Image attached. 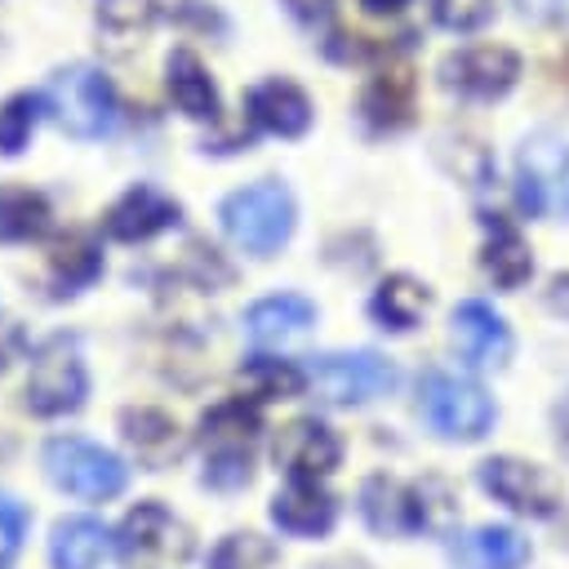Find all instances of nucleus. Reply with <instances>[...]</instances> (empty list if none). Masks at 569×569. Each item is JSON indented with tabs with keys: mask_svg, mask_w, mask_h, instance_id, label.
I'll return each instance as SVG.
<instances>
[{
	"mask_svg": "<svg viewBox=\"0 0 569 569\" xmlns=\"http://www.w3.org/2000/svg\"><path fill=\"white\" fill-rule=\"evenodd\" d=\"M369 13H396V9H405L409 0H360Z\"/></svg>",
	"mask_w": 569,
	"mask_h": 569,
	"instance_id": "obj_39",
	"label": "nucleus"
},
{
	"mask_svg": "<svg viewBox=\"0 0 569 569\" xmlns=\"http://www.w3.org/2000/svg\"><path fill=\"white\" fill-rule=\"evenodd\" d=\"M116 551L124 560H151V565H182L191 556V529L164 507V502H138L120 529H116Z\"/></svg>",
	"mask_w": 569,
	"mask_h": 569,
	"instance_id": "obj_9",
	"label": "nucleus"
},
{
	"mask_svg": "<svg viewBox=\"0 0 569 569\" xmlns=\"http://www.w3.org/2000/svg\"><path fill=\"white\" fill-rule=\"evenodd\" d=\"M418 396H422V418L445 440H480L493 427V400L485 396L480 382L462 373L427 369V378L418 382Z\"/></svg>",
	"mask_w": 569,
	"mask_h": 569,
	"instance_id": "obj_5",
	"label": "nucleus"
},
{
	"mask_svg": "<svg viewBox=\"0 0 569 569\" xmlns=\"http://www.w3.org/2000/svg\"><path fill=\"white\" fill-rule=\"evenodd\" d=\"M240 387L253 400H293L307 391V373L280 356H249L240 365Z\"/></svg>",
	"mask_w": 569,
	"mask_h": 569,
	"instance_id": "obj_28",
	"label": "nucleus"
},
{
	"mask_svg": "<svg viewBox=\"0 0 569 569\" xmlns=\"http://www.w3.org/2000/svg\"><path fill=\"white\" fill-rule=\"evenodd\" d=\"M556 440H560V449L569 453V396L556 405Z\"/></svg>",
	"mask_w": 569,
	"mask_h": 569,
	"instance_id": "obj_38",
	"label": "nucleus"
},
{
	"mask_svg": "<svg viewBox=\"0 0 569 569\" xmlns=\"http://www.w3.org/2000/svg\"><path fill=\"white\" fill-rule=\"evenodd\" d=\"M53 222V209L31 187H0V244L40 240Z\"/></svg>",
	"mask_w": 569,
	"mask_h": 569,
	"instance_id": "obj_27",
	"label": "nucleus"
},
{
	"mask_svg": "<svg viewBox=\"0 0 569 569\" xmlns=\"http://www.w3.org/2000/svg\"><path fill=\"white\" fill-rule=\"evenodd\" d=\"M276 560H280V551H276L271 538H262V533H253V529H236V533H227V538L209 551L204 569H271Z\"/></svg>",
	"mask_w": 569,
	"mask_h": 569,
	"instance_id": "obj_29",
	"label": "nucleus"
},
{
	"mask_svg": "<svg viewBox=\"0 0 569 569\" xmlns=\"http://www.w3.org/2000/svg\"><path fill=\"white\" fill-rule=\"evenodd\" d=\"M302 22H316V18H325L329 9H333V0H284Z\"/></svg>",
	"mask_w": 569,
	"mask_h": 569,
	"instance_id": "obj_37",
	"label": "nucleus"
},
{
	"mask_svg": "<svg viewBox=\"0 0 569 569\" xmlns=\"http://www.w3.org/2000/svg\"><path fill=\"white\" fill-rule=\"evenodd\" d=\"M120 436H124V445L138 453V462L147 471H164L182 453L178 422L164 409H156V405H129V409H120Z\"/></svg>",
	"mask_w": 569,
	"mask_h": 569,
	"instance_id": "obj_16",
	"label": "nucleus"
},
{
	"mask_svg": "<svg viewBox=\"0 0 569 569\" xmlns=\"http://www.w3.org/2000/svg\"><path fill=\"white\" fill-rule=\"evenodd\" d=\"M440 76L449 89H458L467 98H502L520 76V58L502 44H471V49L445 58Z\"/></svg>",
	"mask_w": 569,
	"mask_h": 569,
	"instance_id": "obj_14",
	"label": "nucleus"
},
{
	"mask_svg": "<svg viewBox=\"0 0 569 569\" xmlns=\"http://www.w3.org/2000/svg\"><path fill=\"white\" fill-rule=\"evenodd\" d=\"M40 120V98L36 93H13L0 102V156H18L31 142V129Z\"/></svg>",
	"mask_w": 569,
	"mask_h": 569,
	"instance_id": "obj_30",
	"label": "nucleus"
},
{
	"mask_svg": "<svg viewBox=\"0 0 569 569\" xmlns=\"http://www.w3.org/2000/svg\"><path fill=\"white\" fill-rule=\"evenodd\" d=\"M480 485H485V493H493L502 507H511L520 516L547 520V516L560 511V485L538 462H525V458H511V453L485 458L480 462Z\"/></svg>",
	"mask_w": 569,
	"mask_h": 569,
	"instance_id": "obj_10",
	"label": "nucleus"
},
{
	"mask_svg": "<svg viewBox=\"0 0 569 569\" xmlns=\"http://www.w3.org/2000/svg\"><path fill=\"white\" fill-rule=\"evenodd\" d=\"M98 271H102V253L84 231H71L49 249V280L58 293H80L84 284L98 280Z\"/></svg>",
	"mask_w": 569,
	"mask_h": 569,
	"instance_id": "obj_26",
	"label": "nucleus"
},
{
	"mask_svg": "<svg viewBox=\"0 0 569 569\" xmlns=\"http://www.w3.org/2000/svg\"><path fill=\"white\" fill-rule=\"evenodd\" d=\"M480 267L493 276L498 289H520L533 271L529 258V240L520 236V227L502 213H485V249H480Z\"/></svg>",
	"mask_w": 569,
	"mask_h": 569,
	"instance_id": "obj_22",
	"label": "nucleus"
},
{
	"mask_svg": "<svg viewBox=\"0 0 569 569\" xmlns=\"http://www.w3.org/2000/svg\"><path fill=\"white\" fill-rule=\"evenodd\" d=\"M271 458L289 480H320L342 462V440L320 418H293L271 440Z\"/></svg>",
	"mask_w": 569,
	"mask_h": 569,
	"instance_id": "obj_11",
	"label": "nucleus"
},
{
	"mask_svg": "<svg viewBox=\"0 0 569 569\" xmlns=\"http://www.w3.org/2000/svg\"><path fill=\"white\" fill-rule=\"evenodd\" d=\"M40 458H44V476H49L62 493L84 498V502L120 498L124 485H129L124 458L111 453V449L98 445V440H84V436H53Z\"/></svg>",
	"mask_w": 569,
	"mask_h": 569,
	"instance_id": "obj_3",
	"label": "nucleus"
},
{
	"mask_svg": "<svg viewBox=\"0 0 569 569\" xmlns=\"http://www.w3.org/2000/svg\"><path fill=\"white\" fill-rule=\"evenodd\" d=\"M560 71H565V80H569V44H565V53H560Z\"/></svg>",
	"mask_w": 569,
	"mask_h": 569,
	"instance_id": "obj_41",
	"label": "nucleus"
},
{
	"mask_svg": "<svg viewBox=\"0 0 569 569\" xmlns=\"http://www.w3.org/2000/svg\"><path fill=\"white\" fill-rule=\"evenodd\" d=\"M489 18V0H436V22L449 31H471Z\"/></svg>",
	"mask_w": 569,
	"mask_h": 569,
	"instance_id": "obj_34",
	"label": "nucleus"
},
{
	"mask_svg": "<svg viewBox=\"0 0 569 569\" xmlns=\"http://www.w3.org/2000/svg\"><path fill=\"white\" fill-rule=\"evenodd\" d=\"M413 98H418V80H413V67L409 62H387L373 80H369V89H365V98H360V111H365V120L373 124V129H405L409 120H413Z\"/></svg>",
	"mask_w": 569,
	"mask_h": 569,
	"instance_id": "obj_19",
	"label": "nucleus"
},
{
	"mask_svg": "<svg viewBox=\"0 0 569 569\" xmlns=\"http://www.w3.org/2000/svg\"><path fill=\"white\" fill-rule=\"evenodd\" d=\"M453 347L467 365L493 369V365H507V356H511V329L489 302L467 298L453 307Z\"/></svg>",
	"mask_w": 569,
	"mask_h": 569,
	"instance_id": "obj_15",
	"label": "nucleus"
},
{
	"mask_svg": "<svg viewBox=\"0 0 569 569\" xmlns=\"http://www.w3.org/2000/svg\"><path fill=\"white\" fill-rule=\"evenodd\" d=\"M516 196L525 213L569 218V142L538 133L516 156Z\"/></svg>",
	"mask_w": 569,
	"mask_h": 569,
	"instance_id": "obj_8",
	"label": "nucleus"
},
{
	"mask_svg": "<svg viewBox=\"0 0 569 569\" xmlns=\"http://www.w3.org/2000/svg\"><path fill=\"white\" fill-rule=\"evenodd\" d=\"M49 107H53L58 124L76 138H107L116 129V111H120L111 80L89 62L62 67L49 80Z\"/></svg>",
	"mask_w": 569,
	"mask_h": 569,
	"instance_id": "obj_6",
	"label": "nucleus"
},
{
	"mask_svg": "<svg viewBox=\"0 0 569 569\" xmlns=\"http://www.w3.org/2000/svg\"><path fill=\"white\" fill-rule=\"evenodd\" d=\"M262 436V413L253 400L236 396L213 405L200 418V449H204V485L209 489H244L253 480V445Z\"/></svg>",
	"mask_w": 569,
	"mask_h": 569,
	"instance_id": "obj_1",
	"label": "nucleus"
},
{
	"mask_svg": "<svg viewBox=\"0 0 569 569\" xmlns=\"http://www.w3.org/2000/svg\"><path fill=\"white\" fill-rule=\"evenodd\" d=\"M547 307H551L556 316H565V320H569V271L551 276V284H547Z\"/></svg>",
	"mask_w": 569,
	"mask_h": 569,
	"instance_id": "obj_35",
	"label": "nucleus"
},
{
	"mask_svg": "<svg viewBox=\"0 0 569 569\" xmlns=\"http://www.w3.org/2000/svg\"><path fill=\"white\" fill-rule=\"evenodd\" d=\"M316 325V302L302 293H267L244 311V333L253 347H284Z\"/></svg>",
	"mask_w": 569,
	"mask_h": 569,
	"instance_id": "obj_17",
	"label": "nucleus"
},
{
	"mask_svg": "<svg viewBox=\"0 0 569 569\" xmlns=\"http://www.w3.org/2000/svg\"><path fill=\"white\" fill-rule=\"evenodd\" d=\"M27 525H31V511L22 502H13L9 493H0V560L18 556V547L27 538Z\"/></svg>",
	"mask_w": 569,
	"mask_h": 569,
	"instance_id": "obj_33",
	"label": "nucleus"
},
{
	"mask_svg": "<svg viewBox=\"0 0 569 569\" xmlns=\"http://www.w3.org/2000/svg\"><path fill=\"white\" fill-rule=\"evenodd\" d=\"M249 120L280 138H302L311 129V98L293 80H262L249 93Z\"/></svg>",
	"mask_w": 569,
	"mask_h": 569,
	"instance_id": "obj_21",
	"label": "nucleus"
},
{
	"mask_svg": "<svg viewBox=\"0 0 569 569\" xmlns=\"http://www.w3.org/2000/svg\"><path fill=\"white\" fill-rule=\"evenodd\" d=\"M560 9H565V0H520V13L533 18V22H547V18H556Z\"/></svg>",
	"mask_w": 569,
	"mask_h": 569,
	"instance_id": "obj_36",
	"label": "nucleus"
},
{
	"mask_svg": "<svg viewBox=\"0 0 569 569\" xmlns=\"http://www.w3.org/2000/svg\"><path fill=\"white\" fill-rule=\"evenodd\" d=\"M316 569H369V565L356 560V556H342V560H325V565H316Z\"/></svg>",
	"mask_w": 569,
	"mask_h": 569,
	"instance_id": "obj_40",
	"label": "nucleus"
},
{
	"mask_svg": "<svg viewBox=\"0 0 569 569\" xmlns=\"http://www.w3.org/2000/svg\"><path fill=\"white\" fill-rule=\"evenodd\" d=\"M182 271L196 280V289H218V284L231 280V267H227L213 249H204V244H187V262H182Z\"/></svg>",
	"mask_w": 569,
	"mask_h": 569,
	"instance_id": "obj_32",
	"label": "nucleus"
},
{
	"mask_svg": "<svg viewBox=\"0 0 569 569\" xmlns=\"http://www.w3.org/2000/svg\"><path fill=\"white\" fill-rule=\"evenodd\" d=\"M116 551V538L93 516H67L49 529V565L53 569H102Z\"/></svg>",
	"mask_w": 569,
	"mask_h": 569,
	"instance_id": "obj_20",
	"label": "nucleus"
},
{
	"mask_svg": "<svg viewBox=\"0 0 569 569\" xmlns=\"http://www.w3.org/2000/svg\"><path fill=\"white\" fill-rule=\"evenodd\" d=\"M453 560L458 569H525L529 542L511 525H480L453 542Z\"/></svg>",
	"mask_w": 569,
	"mask_h": 569,
	"instance_id": "obj_23",
	"label": "nucleus"
},
{
	"mask_svg": "<svg viewBox=\"0 0 569 569\" xmlns=\"http://www.w3.org/2000/svg\"><path fill=\"white\" fill-rule=\"evenodd\" d=\"M360 516L373 533L382 538H409L427 529V507H422V485H405L396 476H369L360 489Z\"/></svg>",
	"mask_w": 569,
	"mask_h": 569,
	"instance_id": "obj_12",
	"label": "nucleus"
},
{
	"mask_svg": "<svg viewBox=\"0 0 569 569\" xmlns=\"http://www.w3.org/2000/svg\"><path fill=\"white\" fill-rule=\"evenodd\" d=\"M178 222H182L178 200L164 196V191L151 187V182L129 187V191L102 213V231H107L111 240H120V244L151 240V236H160V231H169V227H178Z\"/></svg>",
	"mask_w": 569,
	"mask_h": 569,
	"instance_id": "obj_13",
	"label": "nucleus"
},
{
	"mask_svg": "<svg viewBox=\"0 0 569 569\" xmlns=\"http://www.w3.org/2000/svg\"><path fill=\"white\" fill-rule=\"evenodd\" d=\"M222 231L231 244H240L253 258H271L293 236V196L284 182L262 178L253 187H240L218 209Z\"/></svg>",
	"mask_w": 569,
	"mask_h": 569,
	"instance_id": "obj_2",
	"label": "nucleus"
},
{
	"mask_svg": "<svg viewBox=\"0 0 569 569\" xmlns=\"http://www.w3.org/2000/svg\"><path fill=\"white\" fill-rule=\"evenodd\" d=\"M89 396V369L80 356L76 333H53L31 351L27 373V409L36 418H62L76 413Z\"/></svg>",
	"mask_w": 569,
	"mask_h": 569,
	"instance_id": "obj_4",
	"label": "nucleus"
},
{
	"mask_svg": "<svg viewBox=\"0 0 569 569\" xmlns=\"http://www.w3.org/2000/svg\"><path fill=\"white\" fill-rule=\"evenodd\" d=\"M427 307H431V289H427L422 280L405 276V271L387 276V280L373 289V298H369L373 320H378L382 329H396V333L413 329V325L422 320V311H427Z\"/></svg>",
	"mask_w": 569,
	"mask_h": 569,
	"instance_id": "obj_25",
	"label": "nucleus"
},
{
	"mask_svg": "<svg viewBox=\"0 0 569 569\" xmlns=\"http://www.w3.org/2000/svg\"><path fill=\"white\" fill-rule=\"evenodd\" d=\"M164 71H169V98L182 116H191V120H213L218 116V89H213L204 62L191 49H173Z\"/></svg>",
	"mask_w": 569,
	"mask_h": 569,
	"instance_id": "obj_24",
	"label": "nucleus"
},
{
	"mask_svg": "<svg viewBox=\"0 0 569 569\" xmlns=\"http://www.w3.org/2000/svg\"><path fill=\"white\" fill-rule=\"evenodd\" d=\"M156 22V0H102L98 4V27L116 40H133Z\"/></svg>",
	"mask_w": 569,
	"mask_h": 569,
	"instance_id": "obj_31",
	"label": "nucleus"
},
{
	"mask_svg": "<svg viewBox=\"0 0 569 569\" xmlns=\"http://www.w3.org/2000/svg\"><path fill=\"white\" fill-rule=\"evenodd\" d=\"M271 520L293 538H320L333 529L338 502L316 480H289V489H280L271 498Z\"/></svg>",
	"mask_w": 569,
	"mask_h": 569,
	"instance_id": "obj_18",
	"label": "nucleus"
},
{
	"mask_svg": "<svg viewBox=\"0 0 569 569\" xmlns=\"http://www.w3.org/2000/svg\"><path fill=\"white\" fill-rule=\"evenodd\" d=\"M307 382L325 405H369L396 387V365L369 347L329 351V356H316V365L307 369Z\"/></svg>",
	"mask_w": 569,
	"mask_h": 569,
	"instance_id": "obj_7",
	"label": "nucleus"
}]
</instances>
